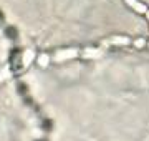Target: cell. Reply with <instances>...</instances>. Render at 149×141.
Masks as SVG:
<instances>
[{
    "label": "cell",
    "mask_w": 149,
    "mask_h": 141,
    "mask_svg": "<svg viewBox=\"0 0 149 141\" xmlns=\"http://www.w3.org/2000/svg\"><path fill=\"white\" fill-rule=\"evenodd\" d=\"M76 55H78V50L76 48H68V50H60V52H56L53 58L56 60V61H63V60L73 58Z\"/></svg>",
    "instance_id": "cell-1"
},
{
    "label": "cell",
    "mask_w": 149,
    "mask_h": 141,
    "mask_svg": "<svg viewBox=\"0 0 149 141\" xmlns=\"http://www.w3.org/2000/svg\"><path fill=\"white\" fill-rule=\"evenodd\" d=\"M5 33L8 38H17V35H18V32H17L15 27H7L5 28Z\"/></svg>",
    "instance_id": "cell-7"
},
{
    "label": "cell",
    "mask_w": 149,
    "mask_h": 141,
    "mask_svg": "<svg viewBox=\"0 0 149 141\" xmlns=\"http://www.w3.org/2000/svg\"><path fill=\"white\" fill-rule=\"evenodd\" d=\"M32 58H33V50H27L25 53L22 55V61H23V66L28 65V63L32 61Z\"/></svg>",
    "instance_id": "cell-5"
},
{
    "label": "cell",
    "mask_w": 149,
    "mask_h": 141,
    "mask_svg": "<svg viewBox=\"0 0 149 141\" xmlns=\"http://www.w3.org/2000/svg\"><path fill=\"white\" fill-rule=\"evenodd\" d=\"M128 45L129 43V38L128 37H111L109 40L104 42V45Z\"/></svg>",
    "instance_id": "cell-3"
},
{
    "label": "cell",
    "mask_w": 149,
    "mask_h": 141,
    "mask_svg": "<svg viewBox=\"0 0 149 141\" xmlns=\"http://www.w3.org/2000/svg\"><path fill=\"white\" fill-rule=\"evenodd\" d=\"M5 22V17H3V13H2V12H0V25H2V23Z\"/></svg>",
    "instance_id": "cell-10"
},
{
    "label": "cell",
    "mask_w": 149,
    "mask_h": 141,
    "mask_svg": "<svg viewBox=\"0 0 149 141\" xmlns=\"http://www.w3.org/2000/svg\"><path fill=\"white\" fill-rule=\"evenodd\" d=\"M103 52L101 50H96V48H86L83 50V57L85 58H96V57H100Z\"/></svg>",
    "instance_id": "cell-4"
},
{
    "label": "cell",
    "mask_w": 149,
    "mask_h": 141,
    "mask_svg": "<svg viewBox=\"0 0 149 141\" xmlns=\"http://www.w3.org/2000/svg\"><path fill=\"white\" fill-rule=\"evenodd\" d=\"M148 45H149V43H148Z\"/></svg>",
    "instance_id": "cell-12"
},
{
    "label": "cell",
    "mask_w": 149,
    "mask_h": 141,
    "mask_svg": "<svg viewBox=\"0 0 149 141\" xmlns=\"http://www.w3.org/2000/svg\"><path fill=\"white\" fill-rule=\"evenodd\" d=\"M134 45H136L138 48H143L144 45H146V40H143V38H139V40H136V42H134Z\"/></svg>",
    "instance_id": "cell-9"
},
{
    "label": "cell",
    "mask_w": 149,
    "mask_h": 141,
    "mask_svg": "<svg viewBox=\"0 0 149 141\" xmlns=\"http://www.w3.org/2000/svg\"><path fill=\"white\" fill-rule=\"evenodd\" d=\"M126 3H128L131 8H134L138 13H146V12L149 10L148 7L144 5V3H141V2H138V0H126Z\"/></svg>",
    "instance_id": "cell-2"
},
{
    "label": "cell",
    "mask_w": 149,
    "mask_h": 141,
    "mask_svg": "<svg viewBox=\"0 0 149 141\" xmlns=\"http://www.w3.org/2000/svg\"><path fill=\"white\" fill-rule=\"evenodd\" d=\"M48 61H50V57H48L47 53H43V55H40V57H38V65L43 66V68L48 65Z\"/></svg>",
    "instance_id": "cell-6"
},
{
    "label": "cell",
    "mask_w": 149,
    "mask_h": 141,
    "mask_svg": "<svg viewBox=\"0 0 149 141\" xmlns=\"http://www.w3.org/2000/svg\"><path fill=\"white\" fill-rule=\"evenodd\" d=\"M144 15L148 17V20H149V10H148V12H146V13H144Z\"/></svg>",
    "instance_id": "cell-11"
},
{
    "label": "cell",
    "mask_w": 149,
    "mask_h": 141,
    "mask_svg": "<svg viewBox=\"0 0 149 141\" xmlns=\"http://www.w3.org/2000/svg\"><path fill=\"white\" fill-rule=\"evenodd\" d=\"M8 76H10V71L7 70V68H2V70H0V82H3V80H7Z\"/></svg>",
    "instance_id": "cell-8"
}]
</instances>
